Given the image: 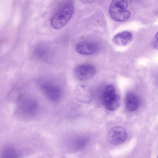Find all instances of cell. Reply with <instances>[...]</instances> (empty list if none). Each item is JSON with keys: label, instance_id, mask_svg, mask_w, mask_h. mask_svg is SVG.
<instances>
[{"label": "cell", "instance_id": "obj_4", "mask_svg": "<svg viewBox=\"0 0 158 158\" xmlns=\"http://www.w3.org/2000/svg\"><path fill=\"white\" fill-rule=\"evenodd\" d=\"M110 143L113 145H119L124 143L126 140L127 135L125 129L122 127L116 126L112 127L108 134Z\"/></svg>", "mask_w": 158, "mask_h": 158}, {"label": "cell", "instance_id": "obj_9", "mask_svg": "<svg viewBox=\"0 0 158 158\" xmlns=\"http://www.w3.org/2000/svg\"><path fill=\"white\" fill-rule=\"evenodd\" d=\"M140 104L139 99L136 94L133 93L127 94L125 98V105L127 109L129 111L136 110Z\"/></svg>", "mask_w": 158, "mask_h": 158}, {"label": "cell", "instance_id": "obj_11", "mask_svg": "<svg viewBox=\"0 0 158 158\" xmlns=\"http://www.w3.org/2000/svg\"><path fill=\"white\" fill-rule=\"evenodd\" d=\"M17 156L16 151L14 148L10 146L5 147L2 153V156L3 158H15Z\"/></svg>", "mask_w": 158, "mask_h": 158}, {"label": "cell", "instance_id": "obj_5", "mask_svg": "<svg viewBox=\"0 0 158 158\" xmlns=\"http://www.w3.org/2000/svg\"><path fill=\"white\" fill-rule=\"evenodd\" d=\"M18 107L22 114L29 116L34 115L38 109L37 103L35 100L28 98L19 100Z\"/></svg>", "mask_w": 158, "mask_h": 158}, {"label": "cell", "instance_id": "obj_10", "mask_svg": "<svg viewBox=\"0 0 158 158\" xmlns=\"http://www.w3.org/2000/svg\"><path fill=\"white\" fill-rule=\"evenodd\" d=\"M132 35L128 31H123L117 34L113 39V42L117 45H126L131 40Z\"/></svg>", "mask_w": 158, "mask_h": 158}, {"label": "cell", "instance_id": "obj_2", "mask_svg": "<svg viewBox=\"0 0 158 158\" xmlns=\"http://www.w3.org/2000/svg\"><path fill=\"white\" fill-rule=\"evenodd\" d=\"M127 6L126 0H113L109 7L110 16L114 20L117 22L127 20L130 16V12L126 10Z\"/></svg>", "mask_w": 158, "mask_h": 158}, {"label": "cell", "instance_id": "obj_7", "mask_svg": "<svg viewBox=\"0 0 158 158\" xmlns=\"http://www.w3.org/2000/svg\"><path fill=\"white\" fill-rule=\"evenodd\" d=\"M95 68L88 64L79 65L75 69L74 73L76 77L81 81H85L91 78L95 74Z\"/></svg>", "mask_w": 158, "mask_h": 158}, {"label": "cell", "instance_id": "obj_13", "mask_svg": "<svg viewBox=\"0 0 158 158\" xmlns=\"http://www.w3.org/2000/svg\"><path fill=\"white\" fill-rule=\"evenodd\" d=\"M85 4H90L94 2L95 0H81Z\"/></svg>", "mask_w": 158, "mask_h": 158}, {"label": "cell", "instance_id": "obj_8", "mask_svg": "<svg viewBox=\"0 0 158 158\" xmlns=\"http://www.w3.org/2000/svg\"><path fill=\"white\" fill-rule=\"evenodd\" d=\"M98 49L97 45L89 41H81L75 45V49L78 53L85 55H89L95 53Z\"/></svg>", "mask_w": 158, "mask_h": 158}, {"label": "cell", "instance_id": "obj_6", "mask_svg": "<svg viewBox=\"0 0 158 158\" xmlns=\"http://www.w3.org/2000/svg\"><path fill=\"white\" fill-rule=\"evenodd\" d=\"M41 90L46 98L52 101H57L61 98L62 92L57 86L49 84H44L41 85Z\"/></svg>", "mask_w": 158, "mask_h": 158}, {"label": "cell", "instance_id": "obj_3", "mask_svg": "<svg viewBox=\"0 0 158 158\" xmlns=\"http://www.w3.org/2000/svg\"><path fill=\"white\" fill-rule=\"evenodd\" d=\"M102 99L104 106L110 111L116 110L120 104V96L116 93L114 87L111 85H107L104 87L102 92Z\"/></svg>", "mask_w": 158, "mask_h": 158}, {"label": "cell", "instance_id": "obj_14", "mask_svg": "<svg viewBox=\"0 0 158 158\" xmlns=\"http://www.w3.org/2000/svg\"><path fill=\"white\" fill-rule=\"evenodd\" d=\"M157 157L158 158V157Z\"/></svg>", "mask_w": 158, "mask_h": 158}, {"label": "cell", "instance_id": "obj_12", "mask_svg": "<svg viewBox=\"0 0 158 158\" xmlns=\"http://www.w3.org/2000/svg\"><path fill=\"white\" fill-rule=\"evenodd\" d=\"M154 48L158 50V32L156 34L153 42Z\"/></svg>", "mask_w": 158, "mask_h": 158}, {"label": "cell", "instance_id": "obj_1", "mask_svg": "<svg viewBox=\"0 0 158 158\" xmlns=\"http://www.w3.org/2000/svg\"><path fill=\"white\" fill-rule=\"evenodd\" d=\"M73 5L70 3L63 4L57 9L50 21L52 27L56 29L63 27L68 23L73 14Z\"/></svg>", "mask_w": 158, "mask_h": 158}]
</instances>
